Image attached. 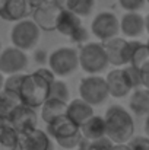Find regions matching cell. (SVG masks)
Masks as SVG:
<instances>
[{
    "instance_id": "cell-1",
    "label": "cell",
    "mask_w": 149,
    "mask_h": 150,
    "mask_svg": "<svg viewBox=\"0 0 149 150\" xmlns=\"http://www.w3.org/2000/svg\"><path fill=\"white\" fill-rule=\"evenodd\" d=\"M107 137L114 144L127 143L135 133V121L129 111L121 105H111L104 115Z\"/></svg>"
},
{
    "instance_id": "cell-2",
    "label": "cell",
    "mask_w": 149,
    "mask_h": 150,
    "mask_svg": "<svg viewBox=\"0 0 149 150\" xmlns=\"http://www.w3.org/2000/svg\"><path fill=\"white\" fill-rule=\"evenodd\" d=\"M50 85L51 83L48 80H46L37 71L25 74L19 89V98L22 103L35 109L41 108L50 96Z\"/></svg>"
},
{
    "instance_id": "cell-3",
    "label": "cell",
    "mask_w": 149,
    "mask_h": 150,
    "mask_svg": "<svg viewBox=\"0 0 149 150\" xmlns=\"http://www.w3.org/2000/svg\"><path fill=\"white\" fill-rule=\"evenodd\" d=\"M108 57L101 42H86L79 50V67L88 74H98L108 66Z\"/></svg>"
},
{
    "instance_id": "cell-4",
    "label": "cell",
    "mask_w": 149,
    "mask_h": 150,
    "mask_svg": "<svg viewBox=\"0 0 149 150\" xmlns=\"http://www.w3.org/2000/svg\"><path fill=\"white\" fill-rule=\"evenodd\" d=\"M41 37V29L40 26L32 21V19H22L18 21L12 31H10V41L13 47H18L24 51L32 50Z\"/></svg>"
},
{
    "instance_id": "cell-5",
    "label": "cell",
    "mask_w": 149,
    "mask_h": 150,
    "mask_svg": "<svg viewBox=\"0 0 149 150\" xmlns=\"http://www.w3.org/2000/svg\"><path fill=\"white\" fill-rule=\"evenodd\" d=\"M48 67L58 77L72 74L79 67V51L72 47H61L48 55Z\"/></svg>"
},
{
    "instance_id": "cell-6",
    "label": "cell",
    "mask_w": 149,
    "mask_h": 150,
    "mask_svg": "<svg viewBox=\"0 0 149 150\" xmlns=\"http://www.w3.org/2000/svg\"><path fill=\"white\" fill-rule=\"evenodd\" d=\"M56 31L58 34H61L63 37H67L69 40H72L76 44H82L88 40V31L83 28L81 16L70 12L66 7L61 10V13L58 16Z\"/></svg>"
},
{
    "instance_id": "cell-7",
    "label": "cell",
    "mask_w": 149,
    "mask_h": 150,
    "mask_svg": "<svg viewBox=\"0 0 149 150\" xmlns=\"http://www.w3.org/2000/svg\"><path fill=\"white\" fill-rule=\"evenodd\" d=\"M64 7L57 3L56 0H43L37 3L32 12V21L40 26L41 31L44 32H51L56 31L58 16Z\"/></svg>"
},
{
    "instance_id": "cell-8",
    "label": "cell",
    "mask_w": 149,
    "mask_h": 150,
    "mask_svg": "<svg viewBox=\"0 0 149 150\" xmlns=\"http://www.w3.org/2000/svg\"><path fill=\"white\" fill-rule=\"evenodd\" d=\"M79 95L85 102L91 103L92 106L105 102L110 96L105 77H101L98 74H89L83 77L79 83Z\"/></svg>"
},
{
    "instance_id": "cell-9",
    "label": "cell",
    "mask_w": 149,
    "mask_h": 150,
    "mask_svg": "<svg viewBox=\"0 0 149 150\" xmlns=\"http://www.w3.org/2000/svg\"><path fill=\"white\" fill-rule=\"evenodd\" d=\"M91 32L99 41L105 42L120 34V21L113 12H101L91 23Z\"/></svg>"
},
{
    "instance_id": "cell-10",
    "label": "cell",
    "mask_w": 149,
    "mask_h": 150,
    "mask_svg": "<svg viewBox=\"0 0 149 150\" xmlns=\"http://www.w3.org/2000/svg\"><path fill=\"white\" fill-rule=\"evenodd\" d=\"M28 67V55L26 51L18 47H7L0 52V71L3 74H15L22 73Z\"/></svg>"
},
{
    "instance_id": "cell-11",
    "label": "cell",
    "mask_w": 149,
    "mask_h": 150,
    "mask_svg": "<svg viewBox=\"0 0 149 150\" xmlns=\"http://www.w3.org/2000/svg\"><path fill=\"white\" fill-rule=\"evenodd\" d=\"M104 44V48L108 57V63L114 67H121L130 63L132 54V41H126L124 38L114 37Z\"/></svg>"
},
{
    "instance_id": "cell-12",
    "label": "cell",
    "mask_w": 149,
    "mask_h": 150,
    "mask_svg": "<svg viewBox=\"0 0 149 150\" xmlns=\"http://www.w3.org/2000/svg\"><path fill=\"white\" fill-rule=\"evenodd\" d=\"M7 124H10L19 134H24V133H28V131L37 128L38 115L35 112V108H31L28 105L21 103L10 115Z\"/></svg>"
},
{
    "instance_id": "cell-13",
    "label": "cell",
    "mask_w": 149,
    "mask_h": 150,
    "mask_svg": "<svg viewBox=\"0 0 149 150\" xmlns=\"http://www.w3.org/2000/svg\"><path fill=\"white\" fill-rule=\"evenodd\" d=\"M18 150H53V142L47 133L40 128H34L19 136Z\"/></svg>"
},
{
    "instance_id": "cell-14",
    "label": "cell",
    "mask_w": 149,
    "mask_h": 150,
    "mask_svg": "<svg viewBox=\"0 0 149 150\" xmlns=\"http://www.w3.org/2000/svg\"><path fill=\"white\" fill-rule=\"evenodd\" d=\"M79 131H81V127L67 114L54 118L51 122L47 124V134L54 140H60V139L75 136Z\"/></svg>"
},
{
    "instance_id": "cell-15",
    "label": "cell",
    "mask_w": 149,
    "mask_h": 150,
    "mask_svg": "<svg viewBox=\"0 0 149 150\" xmlns=\"http://www.w3.org/2000/svg\"><path fill=\"white\" fill-rule=\"evenodd\" d=\"M31 12L29 0H4L3 7L0 9V18L7 22H18L25 19Z\"/></svg>"
},
{
    "instance_id": "cell-16",
    "label": "cell",
    "mask_w": 149,
    "mask_h": 150,
    "mask_svg": "<svg viewBox=\"0 0 149 150\" xmlns=\"http://www.w3.org/2000/svg\"><path fill=\"white\" fill-rule=\"evenodd\" d=\"M120 32L129 38H138L145 32V18L139 12H126L120 19Z\"/></svg>"
},
{
    "instance_id": "cell-17",
    "label": "cell",
    "mask_w": 149,
    "mask_h": 150,
    "mask_svg": "<svg viewBox=\"0 0 149 150\" xmlns=\"http://www.w3.org/2000/svg\"><path fill=\"white\" fill-rule=\"evenodd\" d=\"M105 82H107V88H108V93L110 96L113 98H124L126 95H129L132 92V89L127 86V83L124 82V77H123V71L120 67L111 70L107 77H105Z\"/></svg>"
},
{
    "instance_id": "cell-18",
    "label": "cell",
    "mask_w": 149,
    "mask_h": 150,
    "mask_svg": "<svg viewBox=\"0 0 149 150\" xmlns=\"http://www.w3.org/2000/svg\"><path fill=\"white\" fill-rule=\"evenodd\" d=\"M81 133L85 140L92 142L101 137L107 136V128H105V120L101 115H92L89 117L82 125H81Z\"/></svg>"
},
{
    "instance_id": "cell-19",
    "label": "cell",
    "mask_w": 149,
    "mask_h": 150,
    "mask_svg": "<svg viewBox=\"0 0 149 150\" xmlns=\"http://www.w3.org/2000/svg\"><path fill=\"white\" fill-rule=\"evenodd\" d=\"M79 127L89 118L94 115V106L88 102L82 99V98H78V99L70 100L67 103V112H66Z\"/></svg>"
},
{
    "instance_id": "cell-20",
    "label": "cell",
    "mask_w": 149,
    "mask_h": 150,
    "mask_svg": "<svg viewBox=\"0 0 149 150\" xmlns=\"http://www.w3.org/2000/svg\"><path fill=\"white\" fill-rule=\"evenodd\" d=\"M130 111L138 117L149 115V88H138L133 91L130 100H129Z\"/></svg>"
},
{
    "instance_id": "cell-21",
    "label": "cell",
    "mask_w": 149,
    "mask_h": 150,
    "mask_svg": "<svg viewBox=\"0 0 149 150\" xmlns=\"http://www.w3.org/2000/svg\"><path fill=\"white\" fill-rule=\"evenodd\" d=\"M67 103L69 102L54 99V98H48L43 103V106H41V120L46 124H48L54 118H57L60 115H64L67 112Z\"/></svg>"
},
{
    "instance_id": "cell-22",
    "label": "cell",
    "mask_w": 149,
    "mask_h": 150,
    "mask_svg": "<svg viewBox=\"0 0 149 150\" xmlns=\"http://www.w3.org/2000/svg\"><path fill=\"white\" fill-rule=\"evenodd\" d=\"M22 103L18 93L1 91L0 92V122H7L13 111Z\"/></svg>"
},
{
    "instance_id": "cell-23",
    "label": "cell",
    "mask_w": 149,
    "mask_h": 150,
    "mask_svg": "<svg viewBox=\"0 0 149 150\" xmlns=\"http://www.w3.org/2000/svg\"><path fill=\"white\" fill-rule=\"evenodd\" d=\"M19 133L7 122H0V150H18Z\"/></svg>"
},
{
    "instance_id": "cell-24",
    "label": "cell",
    "mask_w": 149,
    "mask_h": 150,
    "mask_svg": "<svg viewBox=\"0 0 149 150\" xmlns=\"http://www.w3.org/2000/svg\"><path fill=\"white\" fill-rule=\"evenodd\" d=\"M95 0H66V9L76 13L81 18H86L92 13Z\"/></svg>"
},
{
    "instance_id": "cell-25",
    "label": "cell",
    "mask_w": 149,
    "mask_h": 150,
    "mask_svg": "<svg viewBox=\"0 0 149 150\" xmlns=\"http://www.w3.org/2000/svg\"><path fill=\"white\" fill-rule=\"evenodd\" d=\"M121 71H123V77H124V82L127 83V86L135 91L138 88L142 86V80H140V71L138 67L132 66V64H126V67H121Z\"/></svg>"
},
{
    "instance_id": "cell-26",
    "label": "cell",
    "mask_w": 149,
    "mask_h": 150,
    "mask_svg": "<svg viewBox=\"0 0 149 150\" xmlns=\"http://www.w3.org/2000/svg\"><path fill=\"white\" fill-rule=\"evenodd\" d=\"M48 98H54V99H60V100H64V102H69L70 92H69L67 85H66L63 80H57V79H56V80L50 85V96Z\"/></svg>"
},
{
    "instance_id": "cell-27",
    "label": "cell",
    "mask_w": 149,
    "mask_h": 150,
    "mask_svg": "<svg viewBox=\"0 0 149 150\" xmlns=\"http://www.w3.org/2000/svg\"><path fill=\"white\" fill-rule=\"evenodd\" d=\"M24 76H25L24 73L9 74V76L4 79V86H3V91L13 92V93H18V95H19V89H21V85H22Z\"/></svg>"
},
{
    "instance_id": "cell-28",
    "label": "cell",
    "mask_w": 149,
    "mask_h": 150,
    "mask_svg": "<svg viewBox=\"0 0 149 150\" xmlns=\"http://www.w3.org/2000/svg\"><path fill=\"white\" fill-rule=\"evenodd\" d=\"M83 144L88 150H113V147H114V143L107 136L97 139V140H92V142L83 140Z\"/></svg>"
},
{
    "instance_id": "cell-29",
    "label": "cell",
    "mask_w": 149,
    "mask_h": 150,
    "mask_svg": "<svg viewBox=\"0 0 149 150\" xmlns=\"http://www.w3.org/2000/svg\"><path fill=\"white\" fill-rule=\"evenodd\" d=\"M83 142V136L82 133H76L75 136H70V137H66V139H60V140H56V143L63 147V149H75V147H79Z\"/></svg>"
},
{
    "instance_id": "cell-30",
    "label": "cell",
    "mask_w": 149,
    "mask_h": 150,
    "mask_svg": "<svg viewBox=\"0 0 149 150\" xmlns=\"http://www.w3.org/2000/svg\"><path fill=\"white\" fill-rule=\"evenodd\" d=\"M127 146L130 150H149V137L148 136H133L129 142Z\"/></svg>"
},
{
    "instance_id": "cell-31",
    "label": "cell",
    "mask_w": 149,
    "mask_h": 150,
    "mask_svg": "<svg viewBox=\"0 0 149 150\" xmlns=\"http://www.w3.org/2000/svg\"><path fill=\"white\" fill-rule=\"evenodd\" d=\"M118 3L126 12H139L145 6L146 0H118Z\"/></svg>"
},
{
    "instance_id": "cell-32",
    "label": "cell",
    "mask_w": 149,
    "mask_h": 150,
    "mask_svg": "<svg viewBox=\"0 0 149 150\" xmlns=\"http://www.w3.org/2000/svg\"><path fill=\"white\" fill-rule=\"evenodd\" d=\"M139 71H140L142 86H143V88H149V60H146V61L139 67Z\"/></svg>"
},
{
    "instance_id": "cell-33",
    "label": "cell",
    "mask_w": 149,
    "mask_h": 150,
    "mask_svg": "<svg viewBox=\"0 0 149 150\" xmlns=\"http://www.w3.org/2000/svg\"><path fill=\"white\" fill-rule=\"evenodd\" d=\"M37 73L40 74V76H43L46 80H48L50 83H53L54 80H56V74L53 73V70L51 69H47V67H40L38 70H37Z\"/></svg>"
},
{
    "instance_id": "cell-34",
    "label": "cell",
    "mask_w": 149,
    "mask_h": 150,
    "mask_svg": "<svg viewBox=\"0 0 149 150\" xmlns=\"http://www.w3.org/2000/svg\"><path fill=\"white\" fill-rule=\"evenodd\" d=\"M46 55H47L46 51H37V52H35V61H38L40 64H44L46 60L48 61V58H47Z\"/></svg>"
},
{
    "instance_id": "cell-35",
    "label": "cell",
    "mask_w": 149,
    "mask_h": 150,
    "mask_svg": "<svg viewBox=\"0 0 149 150\" xmlns=\"http://www.w3.org/2000/svg\"><path fill=\"white\" fill-rule=\"evenodd\" d=\"M113 150H130V149H129L127 143H121V144H114Z\"/></svg>"
},
{
    "instance_id": "cell-36",
    "label": "cell",
    "mask_w": 149,
    "mask_h": 150,
    "mask_svg": "<svg viewBox=\"0 0 149 150\" xmlns=\"http://www.w3.org/2000/svg\"><path fill=\"white\" fill-rule=\"evenodd\" d=\"M145 133L149 137V115H146V120H145Z\"/></svg>"
},
{
    "instance_id": "cell-37",
    "label": "cell",
    "mask_w": 149,
    "mask_h": 150,
    "mask_svg": "<svg viewBox=\"0 0 149 150\" xmlns=\"http://www.w3.org/2000/svg\"><path fill=\"white\" fill-rule=\"evenodd\" d=\"M4 79H6V77H4V76H3V73L0 71V92L3 91V86H4Z\"/></svg>"
},
{
    "instance_id": "cell-38",
    "label": "cell",
    "mask_w": 149,
    "mask_h": 150,
    "mask_svg": "<svg viewBox=\"0 0 149 150\" xmlns=\"http://www.w3.org/2000/svg\"><path fill=\"white\" fill-rule=\"evenodd\" d=\"M145 31L149 34V13L145 16Z\"/></svg>"
},
{
    "instance_id": "cell-39",
    "label": "cell",
    "mask_w": 149,
    "mask_h": 150,
    "mask_svg": "<svg viewBox=\"0 0 149 150\" xmlns=\"http://www.w3.org/2000/svg\"><path fill=\"white\" fill-rule=\"evenodd\" d=\"M83 140H85V139H83ZM78 150H88V149L85 147V144H83V142H82V144L79 146V149H78Z\"/></svg>"
},
{
    "instance_id": "cell-40",
    "label": "cell",
    "mask_w": 149,
    "mask_h": 150,
    "mask_svg": "<svg viewBox=\"0 0 149 150\" xmlns=\"http://www.w3.org/2000/svg\"><path fill=\"white\" fill-rule=\"evenodd\" d=\"M31 3H40V1H43V0H29Z\"/></svg>"
},
{
    "instance_id": "cell-41",
    "label": "cell",
    "mask_w": 149,
    "mask_h": 150,
    "mask_svg": "<svg viewBox=\"0 0 149 150\" xmlns=\"http://www.w3.org/2000/svg\"><path fill=\"white\" fill-rule=\"evenodd\" d=\"M3 4H4V0H0V9L3 7Z\"/></svg>"
},
{
    "instance_id": "cell-42",
    "label": "cell",
    "mask_w": 149,
    "mask_h": 150,
    "mask_svg": "<svg viewBox=\"0 0 149 150\" xmlns=\"http://www.w3.org/2000/svg\"><path fill=\"white\" fill-rule=\"evenodd\" d=\"M146 44V48H148V51H149V40H148V42H145Z\"/></svg>"
},
{
    "instance_id": "cell-43",
    "label": "cell",
    "mask_w": 149,
    "mask_h": 150,
    "mask_svg": "<svg viewBox=\"0 0 149 150\" xmlns=\"http://www.w3.org/2000/svg\"><path fill=\"white\" fill-rule=\"evenodd\" d=\"M0 52H1V42H0Z\"/></svg>"
},
{
    "instance_id": "cell-44",
    "label": "cell",
    "mask_w": 149,
    "mask_h": 150,
    "mask_svg": "<svg viewBox=\"0 0 149 150\" xmlns=\"http://www.w3.org/2000/svg\"><path fill=\"white\" fill-rule=\"evenodd\" d=\"M146 3H149V0H146Z\"/></svg>"
}]
</instances>
